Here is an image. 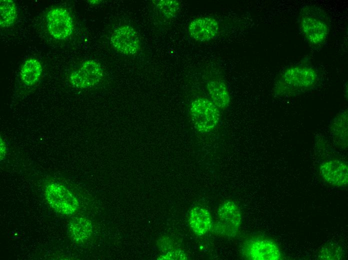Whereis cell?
I'll list each match as a JSON object with an SVG mask.
<instances>
[{"instance_id": "cell-9", "label": "cell", "mask_w": 348, "mask_h": 260, "mask_svg": "<svg viewBox=\"0 0 348 260\" xmlns=\"http://www.w3.org/2000/svg\"><path fill=\"white\" fill-rule=\"evenodd\" d=\"M322 178L329 184L336 187H344L348 183V163L338 159L322 162L319 166Z\"/></svg>"}, {"instance_id": "cell-15", "label": "cell", "mask_w": 348, "mask_h": 260, "mask_svg": "<svg viewBox=\"0 0 348 260\" xmlns=\"http://www.w3.org/2000/svg\"><path fill=\"white\" fill-rule=\"evenodd\" d=\"M68 230L70 236L74 242H82L91 236L92 224L88 220L83 218H76L70 222Z\"/></svg>"}, {"instance_id": "cell-10", "label": "cell", "mask_w": 348, "mask_h": 260, "mask_svg": "<svg viewBox=\"0 0 348 260\" xmlns=\"http://www.w3.org/2000/svg\"><path fill=\"white\" fill-rule=\"evenodd\" d=\"M111 43L120 52L134 55L139 50L140 42L136 32L132 27L123 25L118 28L111 36Z\"/></svg>"}, {"instance_id": "cell-16", "label": "cell", "mask_w": 348, "mask_h": 260, "mask_svg": "<svg viewBox=\"0 0 348 260\" xmlns=\"http://www.w3.org/2000/svg\"><path fill=\"white\" fill-rule=\"evenodd\" d=\"M42 70L40 62L31 58L22 64L20 70V77L22 82L26 86H32L40 78Z\"/></svg>"}, {"instance_id": "cell-14", "label": "cell", "mask_w": 348, "mask_h": 260, "mask_svg": "<svg viewBox=\"0 0 348 260\" xmlns=\"http://www.w3.org/2000/svg\"><path fill=\"white\" fill-rule=\"evenodd\" d=\"M207 89L212 102L218 108L229 106L230 96L225 83L220 80H212L207 83Z\"/></svg>"}, {"instance_id": "cell-5", "label": "cell", "mask_w": 348, "mask_h": 260, "mask_svg": "<svg viewBox=\"0 0 348 260\" xmlns=\"http://www.w3.org/2000/svg\"><path fill=\"white\" fill-rule=\"evenodd\" d=\"M241 223L242 214L238 206L234 202L228 200L218 208L213 230L221 236L234 238L239 231Z\"/></svg>"}, {"instance_id": "cell-11", "label": "cell", "mask_w": 348, "mask_h": 260, "mask_svg": "<svg viewBox=\"0 0 348 260\" xmlns=\"http://www.w3.org/2000/svg\"><path fill=\"white\" fill-rule=\"evenodd\" d=\"M218 22L210 17H200L194 19L190 24L188 32L196 41L206 42L214 39L218 34Z\"/></svg>"}, {"instance_id": "cell-2", "label": "cell", "mask_w": 348, "mask_h": 260, "mask_svg": "<svg viewBox=\"0 0 348 260\" xmlns=\"http://www.w3.org/2000/svg\"><path fill=\"white\" fill-rule=\"evenodd\" d=\"M298 29L312 47L318 48L326 42L330 32V20L326 13L314 4L302 6L298 16Z\"/></svg>"}, {"instance_id": "cell-19", "label": "cell", "mask_w": 348, "mask_h": 260, "mask_svg": "<svg viewBox=\"0 0 348 260\" xmlns=\"http://www.w3.org/2000/svg\"><path fill=\"white\" fill-rule=\"evenodd\" d=\"M187 256L185 252L180 249L170 250L166 253L162 254L158 260H186Z\"/></svg>"}, {"instance_id": "cell-4", "label": "cell", "mask_w": 348, "mask_h": 260, "mask_svg": "<svg viewBox=\"0 0 348 260\" xmlns=\"http://www.w3.org/2000/svg\"><path fill=\"white\" fill-rule=\"evenodd\" d=\"M241 252L250 260H278L282 257L281 250L273 240L254 236L246 240L241 246Z\"/></svg>"}, {"instance_id": "cell-17", "label": "cell", "mask_w": 348, "mask_h": 260, "mask_svg": "<svg viewBox=\"0 0 348 260\" xmlns=\"http://www.w3.org/2000/svg\"><path fill=\"white\" fill-rule=\"evenodd\" d=\"M0 24L1 28L8 27L15 22L16 8L11 0H1L0 2Z\"/></svg>"}, {"instance_id": "cell-7", "label": "cell", "mask_w": 348, "mask_h": 260, "mask_svg": "<svg viewBox=\"0 0 348 260\" xmlns=\"http://www.w3.org/2000/svg\"><path fill=\"white\" fill-rule=\"evenodd\" d=\"M102 77L103 70L100 64L94 60H88L72 73L70 81L76 88H86L97 84Z\"/></svg>"}, {"instance_id": "cell-13", "label": "cell", "mask_w": 348, "mask_h": 260, "mask_svg": "<svg viewBox=\"0 0 348 260\" xmlns=\"http://www.w3.org/2000/svg\"><path fill=\"white\" fill-rule=\"evenodd\" d=\"M348 110H342L332 120L330 125L331 138L339 146L348 145Z\"/></svg>"}, {"instance_id": "cell-1", "label": "cell", "mask_w": 348, "mask_h": 260, "mask_svg": "<svg viewBox=\"0 0 348 260\" xmlns=\"http://www.w3.org/2000/svg\"><path fill=\"white\" fill-rule=\"evenodd\" d=\"M319 78L318 70L306 60L292 64L278 76L274 84V94L282 98L298 96L312 89Z\"/></svg>"}, {"instance_id": "cell-18", "label": "cell", "mask_w": 348, "mask_h": 260, "mask_svg": "<svg viewBox=\"0 0 348 260\" xmlns=\"http://www.w3.org/2000/svg\"><path fill=\"white\" fill-rule=\"evenodd\" d=\"M180 7L177 0H160L156 4V8L160 12L167 18L176 16Z\"/></svg>"}, {"instance_id": "cell-6", "label": "cell", "mask_w": 348, "mask_h": 260, "mask_svg": "<svg viewBox=\"0 0 348 260\" xmlns=\"http://www.w3.org/2000/svg\"><path fill=\"white\" fill-rule=\"evenodd\" d=\"M44 195L48 203L59 213L72 214L78 208V202L76 197L60 184L51 183L46 185Z\"/></svg>"}, {"instance_id": "cell-8", "label": "cell", "mask_w": 348, "mask_h": 260, "mask_svg": "<svg viewBox=\"0 0 348 260\" xmlns=\"http://www.w3.org/2000/svg\"><path fill=\"white\" fill-rule=\"evenodd\" d=\"M46 25L49 33L58 40H64L72 34V20L69 12L62 8L51 9L46 15Z\"/></svg>"}, {"instance_id": "cell-20", "label": "cell", "mask_w": 348, "mask_h": 260, "mask_svg": "<svg viewBox=\"0 0 348 260\" xmlns=\"http://www.w3.org/2000/svg\"><path fill=\"white\" fill-rule=\"evenodd\" d=\"M6 147L4 141L0 138V160L5 156Z\"/></svg>"}, {"instance_id": "cell-12", "label": "cell", "mask_w": 348, "mask_h": 260, "mask_svg": "<svg viewBox=\"0 0 348 260\" xmlns=\"http://www.w3.org/2000/svg\"><path fill=\"white\" fill-rule=\"evenodd\" d=\"M188 223L194 233L200 236L206 234L212 226L210 212L206 208L200 206H195L191 209Z\"/></svg>"}, {"instance_id": "cell-3", "label": "cell", "mask_w": 348, "mask_h": 260, "mask_svg": "<svg viewBox=\"0 0 348 260\" xmlns=\"http://www.w3.org/2000/svg\"><path fill=\"white\" fill-rule=\"evenodd\" d=\"M190 112L195 128L201 133L212 132L220 120L219 108L206 98L194 100L191 104Z\"/></svg>"}]
</instances>
